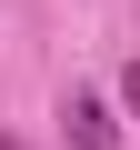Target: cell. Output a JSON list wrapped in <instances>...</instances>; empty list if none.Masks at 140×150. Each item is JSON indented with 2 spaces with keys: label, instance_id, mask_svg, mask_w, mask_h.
<instances>
[{
  "label": "cell",
  "instance_id": "obj_1",
  "mask_svg": "<svg viewBox=\"0 0 140 150\" xmlns=\"http://www.w3.org/2000/svg\"><path fill=\"white\" fill-rule=\"evenodd\" d=\"M60 140H70V150H120L110 100H100V90H70V100H60Z\"/></svg>",
  "mask_w": 140,
  "mask_h": 150
},
{
  "label": "cell",
  "instance_id": "obj_3",
  "mask_svg": "<svg viewBox=\"0 0 140 150\" xmlns=\"http://www.w3.org/2000/svg\"><path fill=\"white\" fill-rule=\"evenodd\" d=\"M0 150H20V140H10V130H0Z\"/></svg>",
  "mask_w": 140,
  "mask_h": 150
},
{
  "label": "cell",
  "instance_id": "obj_2",
  "mask_svg": "<svg viewBox=\"0 0 140 150\" xmlns=\"http://www.w3.org/2000/svg\"><path fill=\"white\" fill-rule=\"evenodd\" d=\"M120 110H130V120H140V60H130V70H120Z\"/></svg>",
  "mask_w": 140,
  "mask_h": 150
}]
</instances>
